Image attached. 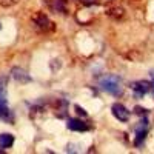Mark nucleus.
Masks as SVG:
<instances>
[{
	"mask_svg": "<svg viewBox=\"0 0 154 154\" xmlns=\"http://www.w3.org/2000/svg\"><path fill=\"white\" fill-rule=\"evenodd\" d=\"M146 126H148V122L146 120L140 122V125L136 126V131H137V137L134 140V145L136 146H140V145H142V142L145 140V137H146Z\"/></svg>",
	"mask_w": 154,
	"mask_h": 154,
	"instance_id": "obj_6",
	"label": "nucleus"
},
{
	"mask_svg": "<svg viewBox=\"0 0 154 154\" xmlns=\"http://www.w3.org/2000/svg\"><path fill=\"white\" fill-rule=\"evenodd\" d=\"M20 2V0H0V6H3V8H11V6H14Z\"/></svg>",
	"mask_w": 154,
	"mask_h": 154,
	"instance_id": "obj_11",
	"label": "nucleus"
},
{
	"mask_svg": "<svg viewBox=\"0 0 154 154\" xmlns=\"http://www.w3.org/2000/svg\"><path fill=\"white\" fill-rule=\"evenodd\" d=\"M68 128L71 131H88L89 130L88 123L82 122L80 119H69L68 120Z\"/></svg>",
	"mask_w": 154,
	"mask_h": 154,
	"instance_id": "obj_9",
	"label": "nucleus"
},
{
	"mask_svg": "<svg viewBox=\"0 0 154 154\" xmlns=\"http://www.w3.org/2000/svg\"><path fill=\"white\" fill-rule=\"evenodd\" d=\"M0 28H2V26H0Z\"/></svg>",
	"mask_w": 154,
	"mask_h": 154,
	"instance_id": "obj_18",
	"label": "nucleus"
},
{
	"mask_svg": "<svg viewBox=\"0 0 154 154\" xmlns=\"http://www.w3.org/2000/svg\"><path fill=\"white\" fill-rule=\"evenodd\" d=\"M131 89L134 91L136 97H142L143 94L149 93L151 89H152V85L148 82V80H137V82H133L131 83Z\"/></svg>",
	"mask_w": 154,
	"mask_h": 154,
	"instance_id": "obj_3",
	"label": "nucleus"
},
{
	"mask_svg": "<svg viewBox=\"0 0 154 154\" xmlns=\"http://www.w3.org/2000/svg\"><path fill=\"white\" fill-rule=\"evenodd\" d=\"M0 119L12 122L11 111L6 105V89H5V79H0Z\"/></svg>",
	"mask_w": 154,
	"mask_h": 154,
	"instance_id": "obj_2",
	"label": "nucleus"
},
{
	"mask_svg": "<svg viewBox=\"0 0 154 154\" xmlns=\"http://www.w3.org/2000/svg\"><path fill=\"white\" fill-rule=\"evenodd\" d=\"M134 112H136V114H139V116H145L148 111H146L145 108H142V106H136V108H134Z\"/></svg>",
	"mask_w": 154,
	"mask_h": 154,
	"instance_id": "obj_13",
	"label": "nucleus"
},
{
	"mask_svg": "<svg viewBox=\"0 0 154 154\" xmlns=\"http://www.w3.org/2000/svg\"><path fill=\"white\" fill-rule=\"evenodd\" d=\"M111 109H112L114 117L117 120H120V122H128L130 120V111H128L122 103H114Z\"/></svg>",
	"mask_w": 154,
	"mask_h": 154,
	"instance_id": "obj_4",
	"label": "nucleus"
},
{
	"mask_svg": "<svg viewBox=\"0 0 154 154\" xmlns=\"http://www.w3.org/2000/svg\"><path fill=\"white\" fill-rule=\"evenodd\" d=\"M133 2H139V0H133Z\"/></svg>",
	"mask_w": 154,
	"mask_h": 154,
	"instance_id": "obj_17",
	"label": "nucleus"
},
{
	"mask_svg": "<svg viewBox=\"0 0 154 154\" xmlns=\"http://www.w3.org/2000/svg\"><path fill=\"white\" fill-rule=\"evenodd\" d=\"M99 86L103 89V91H106L112 96H122V93H123L122 79L119 75H114V74H105L99 80Z\"/></svg>",
	"mask_w": 154,
	"mask_h": 154,
	"instance_id": "obj_1",
	"label": "nucleus"
},
{
	"mask_svg": "<svg viewBox=\"0 0 154 154\" xmlns=\"http://www.w3.org/2000/svg\"><path fill=\"white\" fill-rule=\"evenodd\" d=\"M80 2H83L85 5H91V3H94L96 0H80Z\"/></svg>",
	"mask_w": 154,
	"mask_h": 154,
	"instance_id": "obj_14",
	"label": "nucleus"
},
{
	"mask_svg": "<svg viewBox=\"0 0 154 154\" xmlns=\"http://www.w3.org/2000/svg\"><path fill=\"white\" fill-rule=\"evenodd\" d=\"M74 108H75V111H77V114H79V116H82V117H85V116H86V111L80 105H74Z\"/></svg>",
	"mask_w": 154,
	"mask_h": 154,
	"instance_id": "obj_12",
	"label": "nucleus"
},
{
	"mask_svg": "<svg viewBox=\"0 0 154 154\" xmlns=\"http://www.w3.org/2000/svg\"><path fill=\"white\" fill-rule=\"evenodd\" d=\"M14 143V136L12 134H0V148H11Z\"/></svg>",
	"mask_w": 154,
	"mask_h": 154,
	"instance_id": "obj_10",
	"label": "nucleus"
},
{
	"mask_svg": "<svg viewBox=\"0 0 154 154\" xmlns=\"http://www.w3.org/2000/svg\"><path fill=\"white\" fill-rule=\"evenodd\" d=\"M11 75H12V79H14L16 82H19V83H29L31 82V75L23 68H19V66L11 69Z\"/></svg>",
	"mask_w": 154,
	"mask_h": 154,
	"instance_id": "obj_5",
	"label": "nucleus"
},
{
	"mask_svg": "<svg viewBox=\"0 0 154 154\" xmlns=\"http://www.w3.org/2000/svg\"><path fill=\"white\" fill-rule=\"evenodd\" d=\"M59 2H62V3H66V2H68V0H59Z\"/></svg>",
	"mask_w": 154,
	"mask_h": 154,
	"instance_id": "obj_16",
	"label": "nucleus"
},
{
	"mask_svg": "<svg viewBox=\"0 0 154 154\" xmlns=\"http://www.w3.org/2000/svg\"><path fill=\"white\" fill-rule=\"evenodd\" d=\"M106 14L109 17H112L114 20H123L126 16V11H125V8H122L119 5H114V6H109L106 9Z\"/></svg>",
	"mask_w": 154,
	"mask_h": 154,
	"instance_id": "obj_7",
	"label": "nucleus"
},
{
	"mask_svg": "<svg viewBox=\"0 0 154 154\" xmlns=\"http://www.w3.org/2000/svg\"><path fill=\"white\" fill-rule=\"evenodd\" d=\"M31 19H32V22L37 25V26H40V28H45V26H48V25H53V23L49 22L48 16L45 14V12H42V11H37V12H34Z\"/></svg>",
	"mask_w": 154,
	"mask_h": 154,
	"instance_id": "obj_8",
	"label": "nucleus"
},
{
	"mask_svg": "<svg viewBox=\"0 0 154 154\" xmlns=\"http://www.w3.org/2000/svg\"><path fill=\"white\" fill-rule=\"evenodd\" d=\"M151 77H152V83L151 85H152V91H154V71H151Z\"/></svg>",
	"mask_w": 154,
	"mask_h": 154,
	"instance_id": "obj_15",
	"label": "nucleus"
}]
</instances>
